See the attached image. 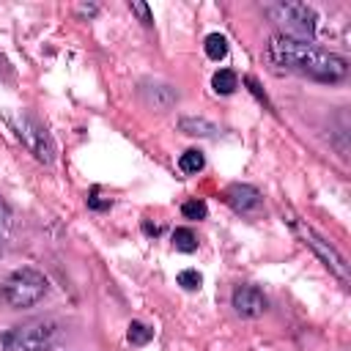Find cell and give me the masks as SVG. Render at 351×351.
I'll use <instances>...</instances> for the list:
<instances>
[{
	"label": "cell",
	"instance_id": "1",
	"mask_svg": "<svg viewBox=\"0 0 351 351\" xmlns=\"http://www.w3.org/2000/svg\"><path fill=\"white\" fill-rule=\"evenodd\" d=\"M269 60L288 71H296V74H304V77H313L321 82H337L348 74L346 58H340L329 49H321L315 44H307L304 38H293V36H282V33L271 36Z\"/></svg>",
	"mask_w": 351,
	"mask_h": 351
},
{
	"label": "cell",
	"instance_id": "2",
	"mask_svg": "<svg viewBox=\"0 0 351 351\" xmlns=\"http://www.w3.org/2000/svg\"><path fill=\"white\" fill-rule=\"evenodd\" d=\"M60 326L52 318H33L0 335V351H49L58 343Z\"/></svg>",
	"mask_w": 351,
	"mask_h": 351
},
{
	"label": "cell",
	"instance_id": "3",
	"mask_svg": "<svg viewBox=\"0 0 351 351\" xmlns=\"http://www.w3.org/2000/svg\"><path fill=\"white\" fill-rule=\"evenodd\" d=\"M44 296H47V277L30 266L11 271L0 288V302L14 307V310L30 307V304L41 302Z\"/></svg>",
	"mask_w": 351,
	"mask_h": 351
},
{
	"label": "cell",
	"instance_id": "4",
	"mask_svg": "<svg viewBox=\"0 0 351 351\" xmlns=\"http://www.w3.org/2000/svg\"><path fill=\"white\" fill-rule=\"evenodd\" d=\"M271 14L274 22H282L285 25V33L282 36H313L315 33V11L304 3H277V5H269L266 8Z\"/></svg>",
	"mask_w": 351,
	"mask_h": 351
},
{
	"label": "cell",
	"instance_id": "5",
	"mask_svg": "<svg viewBox=\"0 0 351 351\" xmlns=\"http://www.w3.org/2000/svg\"><path fill=\"white\" fill-rule=\"evenodd\" d=\"M296 228H299V233L304 236V241L315 250V255H318V258H321V261H324V263H326V266H329V269H332L343 282H348V277H351V274H348V263H346V258H343V255H340L329 241H324L315 230H310V228H304V225H296Z\"/></svg>",
	"mask_w": 351,
	"mask_h": 351
},
{
	"label": "cell",
	"instance_id": "6",
	"mask_svg": "<svg viewBox=\"0 0 351 351\" xmlns=\"http://www.w3.org/2000/svg\"><path fill=\"white\" fill-rule=\"evenodd\" d=\"M16 134L22 137V143H25L41 162H49V159H52V140H49V134L41 129V123H36L33 118H19V121H16Z\"/></svg>",
	"mask_w": 351,
	"mask_h": 351
},
{
	"label": "cell",
	"instance_id": "7",
	"mask_svg": "<svg viewBox=\"0 0 351 351\" xmlns=\"http://www.w3.org/2000/svg\"><path fill=\"white\" fill-rule=\"evenodd\" d=\"M230 304L241 318H258V315L266 313L269 302H266V296L258 285H239L230 296Z\"/></svg>",
	"mask_w": 351,
	"mask_h": 351
},
{
	"label": "cell",
	"instance_id": "8",
	"mask_svg": "<svg viewBox=\"0 0 351 351\" xmlns=\"http://www.w3.org/2000/svg\"><path fill=\"white\" fill-rule=\"evenodd\" d=\"M225 200L230 203L233 211L239 214H247V211H255L261 206V192L250 184H230L225 189Z\"/></svg>",
	"mask_w": 351,
	"mask_h": 351
},
{
	"label": "cell",
	"instance_id": "9",
	"mask_svg": "<svg viewBox=\"0 0 351 351\" xmlns=\"http://www.w3.org/2000/svg\"><path fill=\"white\" fill-rule=\"evenodd\" d=\"M178 126H181V132H186V134H197V137H211V134L219 132L217 123H211V121H206V118H181Z\"/></svg>",
	"mask_w": 351,
	"mask_h": 351
},
{
	"label": "cell",
	"instance_id": "10",
	"mask_svg": "<svg viewBox=\"0 0 351 351\" xmlns=\"http://www.w3.org/2000/svg\"><path fill=\"white\" fill-rule=\"evenodd\" d=\"M211 85H214L217 93L228 96V93H233V90L239 88V77H236V71H230V69H219V71L211 77Z\"/></svg>",
	"mask_w": 351,
	"mask_h": 351
},
{
	"label": "cell",
	"instance_id": "11",
	"mask_svg": "<svg viewBox=\"0 0 351 351\" xmlns=\"http://www.w3.org/2000/svg\"><path fill=\"white\" fill-rule=\"evenodd\" d=\"M203 49L211 60H222L228 55V38L222 33H208L206 41H203Z\"/></svg>",
	"mask_w": 351,
	"mask_h": 351
},
{
	"label": "cell",
	"instance_id": "12",
	"mask_svg": "<svg viewBox=\"0 0 351 351\" xmlns=\"http://www.w3.org/2000/svg\"><path fill=\"white\" fill-rule=\"evenodd\" d=\"M203 165H206V156H203V151H197V148L184 151V154H181V159H178V167H181L184 173H189V176L200 173V170H203Z\"/></svg>",
	"mask_w": 351,
	"mask_h": 351
},
{
	"label": "cell",
	"instance_id": "13",
	"mask_svg": "<svg viewBox=\"0 0 351 351\" xmlns=\"http://www.w3.org/2000/svg\"><path fill=\"white\" fill-rule=\"evenodd\" d=\"M173 247L178 252H195L197 250V236L189 228H176L173 230Z\"/></svg>",
	"mask_w": 351,
	"mask_h": 351
},
{
	"label": "cell",
	"instance_id": "14",
	"mask_svg": "<svg viewBox=\"0 0 351 351\" xmlns=\"http://www.w3.org/2000/svg\"><path fill=\"white\" fill-rule=\"evenodd\" d=\"M126 337H129V343H132V346H145V343H151L154 329H151L148 324H143V321H132V324H129Z\"/></svg>",
	"mask_w": 351,
	"mask_h": 351
},
{
	"label": "cell",
	"instance_id": "15",
	"mask_svg": "<svg viewBox=\"0 0 351 351\" xmlns=\"http://www.w3.org/2000/svg\"><path fill=\"white\" fill-rule=\"evenodd\" d=\"M178 285L184 291H197L203 285V277L197 269H184V271H178Z\"/></svg>",
	"mask_w": 351,
	"mask_h": 351
},
{
	"label": "cell",
	"instance_id": "16",
	"mask_svg": "<svg viewBox=\"0 0 351 351\" xmlns=\"http://www.w3.org/2000/svg\"><path fill=\"white\" fill-rule=\"evenodd\" d=\"M181 214L186 217V219H206V214H208V208H206V203L203 200H186L184 206H181Z\"/></svg>",
	"mask_w": 351,
	"mask_h": 351
},
{
	"label": "cell",
	"instance_id": "17",
	"mask_svg": "<svg viewBox=\"0 0 351 351\" xmlns=\"http://www.w3.org/2000/svg\"><path fill=\"white\" fill-rule=\"evenodd\" d=\"M8 230H11V211H8V206L0 200V250H3V244H5V239H8Z\"/></svg>",
	"mask_w": 351,
	"mask_h": 351
},
{
	"label": "cell",
	"instance_id": "18",
	"mask_svg": "<svg viewBox=\"0 0 351 351\" xmlns=\"http://www.w3.org/2000/svg\"><path fill=\"white\" fill-rule=\"evenodd\" d=\"M129 8H132L137 16H140V22H143V25H151V22H154V19H151V8H148L145 3H140V0H132V3H129Z\"/></svg>",
	"mask_w": 351,
	"mask_h": 351
}]
</instances>
